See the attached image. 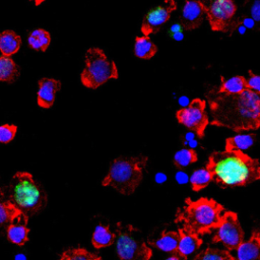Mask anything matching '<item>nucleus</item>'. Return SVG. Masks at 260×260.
<instances>
[{
	"label": "nucleus",
	"instance_id": "1",
	"mask_svg": "<svg viewBox=\"0 0 260 260\" xmlns=\"http://www.w3.org/2000/svg\"><path fill=\"white\" fill-rule=\"evenodd\" d=\"M211 112V124L236 132L254 130L260 124V95L246 89L239 94L210 91L207 94Z\"/></svg>",
	"mask_w": 260,
	"mask_h": 260
},
{
	"label": "nucleus",
	"instance_id": "2",
	"mask_svg": "<svg viewBox=\"0 0 260 260\" xmlns=\"http://www.w3.org/2000/svg\"><path fill=\"white\" fill-rule=\"evenodd\" d=\"M220 188L246 186L260 179V165L241 150L215 151L205 168Z\"/></svg>",
	"mask_w": 260,
	"mask_h": 260
},
{
	"label": "nucleus",
	"instance_id": "3",
	"mask_svg": "<svg viewBox=\"0 0 260 260\" xmlns=\"http://www.w3.org/2000/svg\"><path fill=\"white\" fill-rule=\"evenodd\" d=\"M223 211V206L213 199L186 198L185 205L177 210L175 222L182 225L183 232L200 236L218 226Z\"/></svg>",
	"mask_w": 260,
	"mask_h": 260
},
{
	"label": "nucleus",
	"instance_id": "4",
	"mask_svg": "<svg viewBox=\"0 0 260 260\" xmlns=\"http://www.w3.org/2000/svg\"><path fill=\"white\" fill-rule=\"evenodd\" d=\"M7 200L27 217L47 204V194L27 172H17L8 187Z\"/></svg>",
	"mask_w": 260,
	"mask_h": 260
},
{
	"label": "nucleus",
	"instance_id": "5",
	"mask_svg": "<svg viewBox=\"0 0 260 260\" xmlns=\"http://www.w3.org/2000/svg\"><path fill=\"white\" fill-rule=\"evenodd\" d=\"M147 164V156L118 157L111 162L108 175L102 185L116 189L123 195H131L143 178V169Z\"/></svg>",
	"mask_w": 260,
	"mask_h": 260
},
{
	"label": "nucleus",
	"instance_id": "6",
	"mask_svg": "<svg viewBox=\"0 0 260 260\" xmlns=\"http://www.w3.org/2000/svg\"><path fill=\"white\" fill-rule=\"evenodd\" d=\"M118 78L116 63L108 59L100 48H89L85 53V66L80 79L84 86L95 89L109 79Z\"/></svg>",
	"mask_w": 260,
	"mask_h": 260
},
{
	"label": "nucleus",
	"instance_id": "7",
	"mask_svg": "<svg viewBox=\"0 0 260 260\" xmlns=\"http://www.w3.org/2000/svg\"><path fill=\"white\" fill-rule=\"evenodd\" d=\"M116 249L121 260H149L152 251L131 224L117 223Z\"/></svg>",
	"mask_w": 260,
	"mask_h": 260
},
{
	"label": "nucleus",
	"instance_id": "8",
	"mask_svg": "<svg viewBox=\"0 0 260 260\" xmlns=\"http://www.w3.org/2000/svg\"><path fill=\"white\" fill-rule=\"evenodd\" d=\"M212 243H221L226 251L237 249L244 242V232L238 219V214L233 211H224Z\"/></svg>",
	"mask_w": 260,
	"mask_h": 260
},
{
	"label": "nucleus",
	"instance_id": "9",
	"mask_svg": "<svg viewBox=\"0 0 260 260\" xmlns=\"http://www.w3.org/2000/svg\"><path fill=\"white\" fill-rule=\"evenodd\" d=\"M206 103L201 99H193L189 105L177 111L176 118L189 130L195 132L199 138L204 137V131L209 123L206 113Z\"/></svg>",
	"mask_w": 260,
	"mask_h": 260
},
{
	"label": "nucleus",
	"instance_id": "10",
	"mask_svg": "<svg viewBox=\"0 0 260 260\" xmlns=\"http://www.w3.org/2000/svg\"><path fill=\"white\" fill-rule=\"evenodd\" d=\"M236 10L237 5L232 0H215L209 6H206L205 16L211 29L226 32L232 26Z\"/></svg>",
	"mask_w": 260,
	"mask_h": 260
},
{
	"label": "nucleus",
	"instance_id": "11",
	"mask_svg": "<svg viewBox=\"0 0 260 260\" xmlns=\"http://www.w3.org/2000/svg\"><path fill=\"white\" fill-rule=\"evenodd\" d=\"M177 8L174 0H167L164 4L150 9L143 17L141 31L145 37L155 34L169 20L172 12Z\"/></svg>",
	"mask_w": 260,
	"mask_h": 260
},
{
	"label": "nucleus",
	"instance_id": "12",
	"mask_svg": "<svg viewBox=\"0 0 260 260\" xmlns=\"http://www.w3.org/2000/svg\"><path fill=\"white\" fill-rule=\"evenodd\" d=\"M205 9L206 5L201 1H186L182 10L181 25L187 30L199 27L205 17Z\"/></svg>",
	"mask_w": 260,
	"mask_h": 260
},
{
	"label": "nucleus",
	"instance_id": "13",
	"mask_svg": "<svg viewBox=\"0 0 260 260\" xmlns=\"http://www.w3.org/2000/svg\"><path fill=\"white\" fill-rule=\"evenodd\" d=\"M28 217L23 213H19L6 228V235L9 242L22 246L28 241L29 229L27 228Z\"/></svg>",
	"mask_w": 260,
	"mask_h": 260
},
{
	"label": "nucleus",
	"instance_id": "14",
	"mask_svg": "<svg viewBox=\"0 0 260 260\" xmlns=\"http://www.w3.org/2000/svg\"><path fill=\"white\" fill-rule=\"evenodd\" d=\"M61 88V82L54 78H42L39 80L38 105L42 108H50L54 104L55 94Z\"/></svg>",
	"mask_w": 260,
	"mask_h": 260
},
{
	"label": "nucleus",
	"instance_id": "15",
	"mask_svg": "<svg viewBox=\"0 0 260 260\" xmlns=\"http://www.w3.org/2000/svg\"><path fill=\"white\" fill-rule=\"evenodd\" d=\"M237 260H260V234L254 231L250 239L237 248Z\"/></svg>",
	"mask_w": 260,
	"mask_h": 260
},
{
	"label": "nucleus",
	"instance_id": "16",
	"mask_svg": "<svg viewBox=\"0 0 260 260\" xmlns=\"http://www.w3.org/2000/svg\"><path fill=\"white\" fill-rule=\"evenodd\" d=\"M147 243L164 252L173 253L177 251L179 243V234L174 231H164L160 237L155 240H148Z\"/></svg>",
	"mask_w": 260,
	"mask_h": 260
},
{
	"label": "nucleus",
	"instance_id": "17",
	"mask_svg": "<svg viewBox=\"0 0 260 260\" xmlns=\"http://www.w3.org/2000/svg\"><path fill=\"white\" fill-rule=\"evenodd\" d=\"M21 45V39L13 30H4L0 32V52L2 56L10 57L15 54Z\"/></svg>",
	"mask_w": 260,
	"mask_h": 260
},
{
	"label": "nucleus",
	"instance_id": "18",
	"mask_svg": "<svg viewBox=\"0 0 260 260\" xmlns=\"http://www.w3.org/2000/svg\"><path fill=\"white\" fill-rule=\"evenodd\" d=\"M178 234H179V243H178L177 251L186 257L192 254L193 252H195L202 245V240L197 235L185 233L181 229H179Z\"/></svg>",
	"mask_w": 260,
	"mask_h": 260
},
{
	"label": "nucleus",
	"instance_id": "19",
	"mask_svg": "<svg viewBox=\"0 0 260 260\" xmlns=\"http://www.w3.org/2000/svg\"><path fill=\"white\" fill-rule=\"evenodd\" d=\"M116 239V235L110 231L109 225L99 224L95 226L91 237V243L94 248L101 249L111 246Z\"/></svg>",
	"mask_w": 260,
	"mask_h": 260
},
{
	"label": "nucleus",
	"instance_id": "20",
	"mask_svg": "<svg viewBox=\"0 0 260 260\" xmlns=\"http://www.w3.org/2000/svg\"><path fill=\"white\" fill-rule=\"evenodd\" d=\"M244 90H246V78L244 76L238 75L229 79H224L221 76V85L215 92L224 94H239Z\"/></svg>",
	"mask_w": 260,
	"mask_h": 260
},
{
	"label": "nucleus",
	"instance_id": "21",
	"mask_svg": "<svg viewBox=\"0 0 260 260\" xmlns=\"http://www.w3.org/2000/svg\"><path fill=\"white\" fill-rule=\"evenodd\" d=\"M19 67L10 57L0 56V81L13 82L19 76Z\"/></svg>",
	"mask_w": 260,
	"mask_h": 260
},
{
	"label": "nucleus",
	"instance_id": "22",
	"mask_svg": "<svg viewBox=\"0 0 260 260\" xmlns=\"http://www.w3.org/2000/svg\"><path fill=\"white\" fill-rule=\"evenodd\" d=\"M157 52L156 45L149 39V37H137L134 44V53L138 58L150 59Z\"/></svg>",
	"mask_w": 260,
	"mask_h": 260
},
{
	"label": "nucleus",
	"instance_id": "23",
	"mask_svg": "<svg viewBox=\"0 0 260 260\" xmlns=\"http://www.w3.org/2000/svg\"><path fill=\"white\" fill-rule=\"evenodd\" d=\"M256 134H239L226 138L225 140V151H235L250 148L255 142Z\"/></svg>",
	"mask_w": 260,
	"mask_h": 260
},
{
	"label": "nucleus",
	"instance_id": "24",
	"mask_svg": "<svg viewBox=\"0 0 260 260\" xmlns=\"http://www.w3.org/2000/svg\"><path fill=\"white\" fill-rule=\"evenodd\" d=\"M27 43L31 49L45 52L51 43V36L47 30L38 28L29 34Z\"/></svg>",
	"mask_w": 260,
	"mask_h": 260
},
{
	"label": "nucleus",
	"instance_id": "25",
	"mask_svg": "<svg viewBox=\"0 0 260 260\" xmlns=\"http://www.w3.org/2000/svg\"><path fill=\"white\" fill-rule=\"evenodd\" d=\"M192 260H237L229 251L217 248H206Z\"/></svg>",
	"mask_w": 260,
	"mask_h": 260
},
{
	"label": "nucleus",
	"instance_id": "26",
	"mask_svg": "<svg viewBox=\"0 0 260 260\" xmlns=\"http://www.w3.org/2000/svg\"><path fill=\"white\" fill-rule=\"evenodd\" d=\"M59 260H101V256L78 247L64 251Z\"/></svg>",
	"mask_w": 260,
	"mask_h": 260
},
{
	"label": "nucleus",
	"instance_id": "27",
	"mask_svg": "<svg viewBox=\"0 0 260 260\" xmlns=\"http://www.w3.org/2000/svg\"><path fill=\"white\" fill-rule=\"evenodd\" d=\"M20 213L7 199H0V228L8 226L9 223Z\"/></svg>",
	"mask_w": 260,
	"mask_h": 260
},
{
	"label": "nucleus",
	"instance_id": "28",
	"mask_svg": "<svg viewBox=\"0 0 260 260\" xmlns=\"http://www.w3.org/2000/svg\"><path fill=\"white\" fill-rule=\"evenodd\" d=\"M211 181L212 176L206 169H199L195 171L190 178L192 190L196 192L205 188Z\"/></svg>",
	"mask_w": 260,
	"mask_h": 260
},
{
	"label": "nucleus",
	"instance_id": "29",
	"mask_svg": "<svg viewBox=\"0 0 260 260\" xmlns=\"http://www.w3.org/2000/svg\"><path fill=\"white\" fill-rule=\"evenodd\" d=\"M197 153L192 148H184L176 152L174 156V164L177 168L183 169L197 160Z\"/></svg>",
	"mask_w": 260,
	"mask_h": 260
},
{
	"label": "nucleus",
	"instance_id": "30",
	"mask_svg": "<svg viewBox=\"0 0 260 260\" xmlns=\"http://www.w3.org/2000/svg\"><path fill=\"white\" fill-rule=\"evenodd\" d=\"M17 131V127L15 125L10 124H4L0 126V142L2 143H8L10 142Z\"/></svg>",
	"mask_w": 260,
	"mask_h": 260
},
{
	"label": "nucleus",
	"instance_id": "31",
	"mask_svg": "<svg viewBox=\"0 0 260 260\" xmlns=\"http://www.w3.org/2000/svg\"><path fill=\"white\" fill-rule=\"evenodd\" d=\"M246 89L258 92L260 91V77L253 73L251 70L249 71V78L246 79Z\"/></svg>",
	"mask_w": 260,
	"mask_h": 260
},
{
	"label": "nucleus",
	"instance_id": "32",
	"mask_svg": "<svg viewBox=\"0 0 260 260\" xmlns=\"http://www.w3.org/2000/svg\"><path fill=\"white\" fill-rule=\"evenodd\" d=\"M166 260H188L186 256H184L183 254H181L180 252L176 251L171 253V255L166 259Z\"/></svg>",
	"mask_w": 260,
	"mask_h": 260
},
{
	"label": "nucleus",
	"instance_id": "33",
	"mask_svg": "<svg viewBox=\"0 0 260 260\" xmlns=\"http://www.w3.org/2000/svg\"><path fill=\"white\" fill-rule=\"evenodd\" d=\"M252 15L253 17L258 20L259 19V1H256L253 8H252Z\"/></svg>",
	"mask_w": 260,
	"mask_h": 260
},
{
	"label": "nucleus",
	"instance_id": "34",
	"mask_svg": "<svg viewBox=\"0 0 260 260\" xmlns=\"http://www.w3.org/2000/svg\"><path fill=\"white\" fill-rule=\"evenodd\" d=\"M14 260H26V257H25V255H24V254H22V253H18V254H16V255H15Z\"/></svg>",
	"mask_w": 260,
	"mask_h": 260
}]
</instances>
